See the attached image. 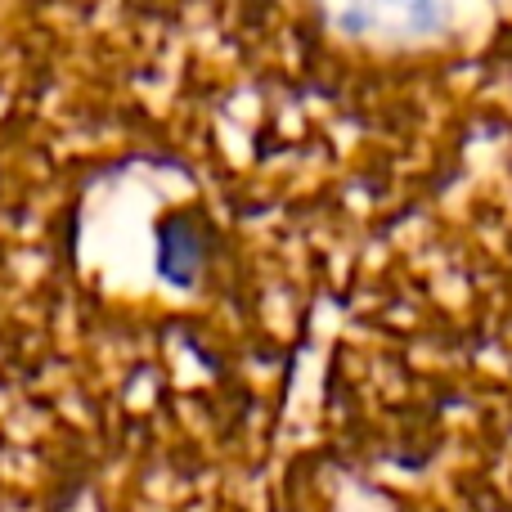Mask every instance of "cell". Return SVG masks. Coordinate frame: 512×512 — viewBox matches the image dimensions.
<instances>
[{
	"mask_svg": "<svg viewBox=\"0 0 512 512\" xmlns=\"http://www.w3.org/2000/svg\"><path fill=\"white\" fill-rule=\"evenodd\" d=\"M360 23H432V0H346Z\"/></svg>",
	"mask_w": 512,
	"mask_h": 512,
	"instance_id": "obj_1",
	"label": "cell"
}]
</instances>
